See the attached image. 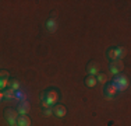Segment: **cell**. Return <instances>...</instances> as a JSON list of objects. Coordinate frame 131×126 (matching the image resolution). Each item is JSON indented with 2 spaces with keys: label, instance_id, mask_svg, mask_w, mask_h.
I'll use <instances>...</instances> for the list:
<instances>
[{
  "label": "cell",
  "instance_id": "6da1fadb",
  "mask_svg": "<svg viewBox=\"0 0 131 126\" xmlns=\"http://www.w3.org/2000/svg\"><path fill=\"white\" fill-rule=\"evenodd\" d=\"M112 84H113L118 91H123V90H126V88L128 87V78H127L126 76L120 74V76H117V77L114 78Z\"/></svg>",
  "mask_w": 131,
  "mask_h": 126
},
{
  "label": "cell",
  "instance_id": "7a4b0ae2",
  "mask_svg": "<svg viewBox=\"0 0 131 126\" xmlns=\"http://www.w3.org/2000/svg\"><path fill=\"white\" fill-rule=\"evenodd\" d=\"M4 115H6V119L7 122L10 123L11 126H17V118H18V112L13 108H6L4 109Z\"/></svg>",
  "mask_w": 131,
  "mask_h": 126
},
{
  "label": "cell",
  "instance_id": "3957f363",
  "mask_svg": "<svg viewBox=\"0 0 131 126\" xmlns=\"http://www.w3.org/2000/svg\"><path fill=\"white\" fill-rule=\"evenodd\" d=\"M110 73L112 74H120L121 71H123V69H124V63H123V60H112V63H110Z\"/></svg>",
  "mask_w": 131,
  "mask_h": 126
},
{
  "label": "cell",
  "instance_id": "277c9868",
  "mask_svg": "<svg viewBox=\"0 0 131 126\" xmlns=\"http://www.w3.org/2000/svg\"><path fill=\"white\" fill-rule=\"evenodd\" d=\"M86 71L89 73V76H96L98 73H101V66L96 62H89V65L86 66Z\"/></svg>",
  "mask_w": 131,
  "mask_h": 126
},
{
  "label": "cell",
  "instance_id": "5b68a950",
  "mask_svg": "<svg viewBox=\"0 0 131 126\" xmlns=\"http://www.w3.org/2000/svg\"><path fill=\"white\" fill-rule=\"evenodd\" d=\"M45 100L48 101V102L50 104V105H53V104L57 102V100H59V94L56 93L54 90H50V91H48V93H46Z\"/></svg>",
  "mask_w": 131,
  "mask_h": 126
},
{
  "label": "cell",
  "instance_id": "8992f818",
  "mask_svg": "<svg viewBox=\"0 0 131 126\" xmlns=\"http://www.w3.org/2000/svg\"><path fill=\"white\" fill-rule=\"evenodd\" d=\"M29 109H31L29 102H27V101H21L17 106V112L20 113V115H27V113L29 112Z\"/></svg>",
  "mask_w": 131,
  "mask_h": 126
},
{
  "label": "cell",
  "instance_id": "52a82bcc",
  "mask_svg": "<svg viewBox=\"0 0 131 126\" xmlns=\"http://www.w3.org/2000/svg\"><path fill=\"white\" fill-rule=\"evenodd\" d=\"M52 111H53V113H54L56 116H59V118H63V116L67 113V109H66V106L64 105H56V106H53L52 108Z\"/></svg>",
  "mask_w": 131,
  "mask_h": 126
},
{
  "label": "cell",
  "instance_id": "ba28073f",
  "mask_svg": "<svg viewBox=\"0 0 131 126\" xmlns=\"http://www.w3.org/2000/svg\"><path fill=\"white\" fill-rule=\"evenodd\" d=\"M17 126H31V119L27 115H20L17 118Z\"/></svg>",
  "mask_w": 131,
  "mask_h": 126
},
{
  "label": "cell",
  "instance_id": "9c48e42d",
  "mask_svg": "<svg viewBox=\"0 0 131 126\" xmlns=\"http://www.w3.org/2000/svg\"><path fill=\"white\" fill-rule=\"evenodd\" d=\"M57 21L50 18V20H48V23H46V28H48L49 32H56V30H57Z\"/></svg>",
  "mask_w": 131,
  "mask_h": 126
},
{
  "label": "cell",
  "instance_id": "30bf717a",
  "mask_svg": "<svg viewBox=\"0 0 131 126\" xmlns=\"http://www.w3.org/2000/svg\"><path fill=\"white\" fill-rule=\"evenodd\" d=\"M114 52H116V56H117V59L118 60H121V59L126 56V53H127V50H126V48L124 46H118V48H116L114 49Z\"/></svg>",
  "mask_w": 131,
  "mask_h": 126
},
{
  "label": "cell",
  "instance_id": "8fae6325",
  "mask_svg": "<svg viewBox=\"0 0 131 126\" xmlns=\"http://www.w3.org/2000/svg\"><path fill=\"white\" fill-rule=\"evenodd\" d=\"M116 91H117V88L114 87L113 84H109V86L105 88V93L107 94V97H109V98H110V97H113L114 94H116Z\"/></svg>",
  "mask_w": 131,
  "mask_h": 126
},
{
  "label": "cell",
  "instance_id": "7c38bea8",
  "mask_svg": "<svg viewBox=\"0 0 131 126\" xmlns=\"http://www.w3.org/2000/svg\"><path fill=\"white\" fill-rule=\"evenodd\" d=\"M96 78H95V76H88V77L85 78V86L86 87H95L96 86Z\"/></svg>",
  "mask_w": 131,
  "mask_h": 126
},
{
  "label": "cell",
  "instance_id": "4fadbf2b",
  "mask_svg": "<svg viewBox=\"0 0 131 126\" xmlns=\"http://www.w3.org/2000/svg\"><path fill=\"white\" fill-rule=\"evenodd\" d=\"M96 81H99L101 84H106L107 83V76L105 73H98V78H96Z\"/></svg>",
  "mask_w": 131,
  "mask_h": 126
},
{
  "label": "cell",
  "instance_id": "5bb4252c",
  "mask_svg": "<svg viewBox=\"0 0 131 126\" xmlns=\"http://www.w3.org/2000/svg\"><path fill=\"white\" fill-rule=\"evenodd\" d=\"M10 87H11V90L17 91L18 88H20V81H18L17 78H13V80L10 81Z\"/></svg>",
  "mask_w": 131,
  "mask_h": 126
},
{
  "label": "cell",
  "instance_id": "9a60e30c",
  "mask_svg": "<svg viewBox=\"0 0 131 126\" xmlns=\"http://www.w3.org/2000/svg\"><path fill=\"white\" fill-rule=\"evenodd\" d=\"M15 97V91L14 90H7V91H4V98H7V100H10V98H14Z\"/></svg>",
  "mask_w": 131,
  "mask_h": 126
},
{
  "label": "cell",
  "instance_id": "2e32d148",
  "mask_svg": "<svg viewBox=\"0 0 131 126\" xmlns=\"http://www.w3.org/2000/svg\"><path fill=\"white\" fill-rule=\"evenodd\" d=\"M8 77H10V74H8L7 70H0V80L8 81Z\"/></svg>",
  "mask_w": 131,
  "mask_h": 126
},
{
  "label": "cell",
  "instance_id": "e0dca14e",
  "mask_svg": "<svg viewBox=\"0 0 131 126\" xmlns=\"http://www.w3.org/2000/svg\"><path fill=\"white\" fill-rule=\"evenodd\" d=\"M107 56L110 59H113V60H117V56H116V52H114V49H110L107 52Z\"/></svg>",
  "mask_w": 131,
  "mask_h": 126
},
{
  "label": "cell",
  "instance_id": "ac0fdd59",
  "mask_svg": "<svg viewBox=\"0 0 131 126\" xmlns=\"http://www.w3.org/2000/svg\"><path fill=\"white\" fill-rule=\"evenodd\" d=\"M52 113H53L52 108H48V109H45V111H43V116H46V118H49V116H52Z\"/></svg>",
  "mask_w": 131,
  "mask_h": 126
},
{
  "label": "cell",
  "instance_id": "d6986e66",
  "mask_svg": "<svg viewBox=\"0 0 131 126\" xmlns=\"http://www.w3.org/2000/svg\"><path fill=\"white\" fill-rule=\"evenodd\" d=\"M42 106H43V108H45V109H48V108H50L52 105H50V104H49L48 101L45 100V101H43V102H42Z\"/></svg>",
  "mask_w": 131,
  "mask_h": 126
},
{
  "label": "cell",
  "instance_id": "ffe728a7",
  "mask_svg": "<svg viewBox=\"0 0 131 126\" xmlns=\"http://www.w3.org/2000/svg\"><path fill=\"white\" fill-rule=\"evenodd\" d=\"M54 17H57V11H52V18L54 20Z\"/></svg>",
  "mask_w": 131,
  "mask_h": 126
},
{
  "label": "cell",
  "instance_id": "44dd1931",
  "mask_svg": "<svg viewBox=\"0 0 131 126\" xmlns=\"http://www.w3.org/2000/svg\"><path fill=\"white\" fill-rule=\"evenodd\" d=\"M3 97H4V91H2V90H0V100H2Z\"/></svg>",
  "mask_w": 131,
  "mask_h": 126
}]
</instances>
